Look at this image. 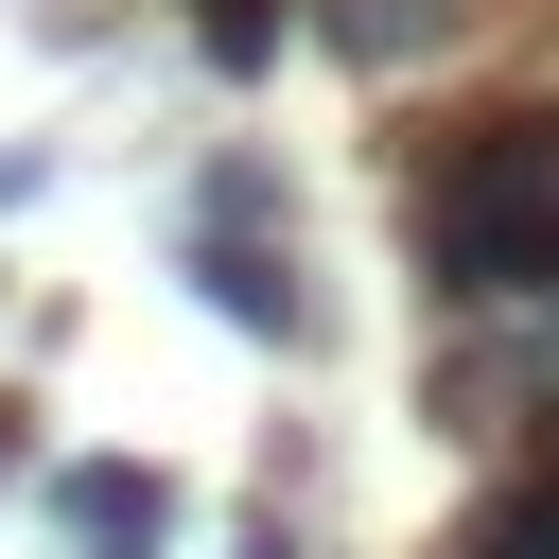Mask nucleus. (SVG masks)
Here are the masks:
<instances>
[{
    "label": "nucleus",
    "instance_id": "3",
    "mask_svg": "<svg viewBox=\"0 0 559 559\" xmlns=\"http://www.w3.org/2000/svg\"><path fill=\"white\" fill-rule=\"evenodd\" d=\"M52 542H70V559H157V542H175V489H157L140 454H87V472L52 489Z\"/></svg>",
    "mask_w": 559,
    "mask_h": 559
},
{
    "label": "nucleus",
    "instance_id": "2",
    "mask_svg": "<svg viewBox=\"0 0 559 559\" xmlns=\"http://www.w3.org/2000/svg\"><path fill=\"white\" fill-rule=\"evenodd\" d=\"M175 245H192V297H210L227 332H262V349H314L297 227H280V175H262V157H210V175H192V210H175Z\"/></svg>",
    "mask_w": 559,
    "mask_h": 559
},
{
    "label": "nucleus",
    "instance_id": "1",
    "mask_svg": "<svg viewBox=\"0 0 559 559\" xmlns=\"http://www.w3.org/2000/svg\"><path fill=\"white\" fill-rule=\"evenodd\" d=\"M402 245L454 314H559V105L454 122L402 192Z\"/></svg>",
    "mask_w": 559,
    "mask_h": 559
},
{
    "label": "nucleus",
    "instance_id": "4",
    "mask_svg": "<svg viewBox=\"0 0 559 559\" xmlns=\"http://www.w3.org/2000/svg\"><path fill=\"white\" fill-rule=\"evenodd\" d=\"M192 35L210 52H262V0H192Z\"/></svg>",
    "mask_w": 559,
    "mask_h": 559
},
{
    "label": "nucleus",
    "instance_id": "5",
    "mask_svg": "<svg viewBox=\"0 0 559 559\" xmlns=\"http://www.w3.org/2000/svg\"><path fill=\"white\" fill-rule=\"evenodd\" d=\"M245 559H297V542H280V524H245Z\"/></svg>",
    "mask_w": 559,
    "mask_h": 559
}]
</instances>
